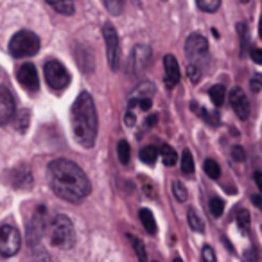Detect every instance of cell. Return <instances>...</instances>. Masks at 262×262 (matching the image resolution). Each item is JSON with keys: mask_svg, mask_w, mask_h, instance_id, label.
I'll return each instance as SVG.
<instances>
[{"mask_svg": "<svg viewBox=\"0 0 262 262\" xmlns=\"http://www.w3.org/2000/svg\"><path fill=\"white\" fill-rule=\"evenodd\" d=\"M51 243L52 246L61 248V250H70L76 243V232L74 225L67 215L59 214L52 219L51 225Z\"/></svg>", "mask_w": 262, "mask_h": 262, "instance_id": "cell-3", "label": "cell"}, {"mask_svg": "<svg viewBox=\"0 0 262 262\" xmlns=\"http://www.w3.org/2000/svg\"><path fill=\"white\" fill-rule=\"evenodd\" d=\"M244 262H257V251H255L253 248L244 251Z\"/></svg>", "mask_w": 262, "mask_h": 262, "instance_id": "cell-40", "label": "cell"}, {"mask_svg": "<svg viewBox=\"0 0 262 262\" xmlns=\"http://www.w3.org/2000/svg\"><path fill=\"white\" fill-rule=\"evenodd\" d=\"M16 115V102L11 90L0 84V126H8Z\"/></svg>", "mask_w": 262, "mask_h": 262, "instance_id": "cell-10", "label": "cell"}, {"mask_svg": "<svg viewBox=\"0 0 262 262\" xmlns=\"http://www.w3.org/2000/svg\"><path fill=\"white\" fill-rule=\"evenodd\" d=\"M201 69L198 65H192V63H189L187 65V76H189V79L192 81V83H200L201 79Z\"/></svg>", "mask_w": 262, "mask_h": 262, "instance_id": "cell-34", "label": "cell"}, {"mask_svg": "<svg viewBox=\"0 0 262 262\" xmlns=\"http://www.w3.org/2000/svg\"><path fill=\"white\" fill-rule=\"evenodd\" d=\"M230 104H232V110L239 119L246 120L250 117V102H248V97L243 92V88H233L230 92Z\"/></svg>", "mask_w": 262, "mask_h": 262, "instance_id": "cell-13", "label": "cell"}, {"mask_svg": "<svg viewBox=\"0 0 262 262\" xmlns=\"http://www.w3.org/2000/svg\"><path fill=\"white\" fill-rule=\"evenodd\" d=\"M235 219H237V225H239V228L241 230H244V228H248L250 226V214H248V210H244V208H241V210H237V214H235Z\"/></svg>", "mask_w": 262, "mask_h": 262, "instance_id": "cell-33", "label": "cell"}, {"mask_svg": "<svg viewBox=\"0 0 262 262\" xmlns=\"http://www.w3.org/2000/svg\"><path fill=\"white\" fill-rule=\"evenodd\" d=\"M49 185L58 198L70 203L83 201L90 194L92 185L88 176L77 164L67 158H58L49 164Z\"/></svg>", "mask_w": 262, "mask_h": 262, "instance_id": "cell-1", "label": "cell"}, {"mask_svg": "<svg viewBox=\"0 0 262 262\" xmlns=\"http://www.w3.org/2000/svg\"><path fill=\"white\" fill-rule=\"evenodd\" d=\"M258 36L262 40V16H260V22H258Z\"/></svg>", "mask_w": 262, "mask_h": 262, "instance_id": "cell-47", "label": "cell"}, {"mask_svg": "<svg viewBox=\"0 0 262 262\" xmlns=\"http://www.w3.org/2000/svg\"><path fill=\"white\" fill-rule=\"evenodd\" d=\"M151 47L149 45L139 43L129 54V61H127V70L129 74H140L151 61Z\"/></svg>", "mask_w": 262, "mask_h": 262, "instance_id": "cell-9", "label": "cell"}, {"mask_svg": "<svg viewBox=\"0 0 262 262\" xmlns=\"http://www.w3.org/2000/svg\"><path fill=\"white\" fill-rule=\"evenodd\" d=\"M29 122H31V113L29 110H20L18 113H16V131H20V133H26L27 127H29Z\"/></svg>", "mask_w": 262, "mask_h": 262, "instance_id": "cell-23", "label": "cell"}, {"mask_svg": "<svg viewBox=\"0 0 262 262\" xmlns=\"http://www.w3.org/2000/svg\"><path fill=\"white\" fill-rule=\"evenodd\" d=\"M172 194H174V198L180 201V203H185L187 201V189L180 180H174V182H172Z\"/></svg>", "mask_w": 262, "mask_h": 262, "instance_id": "cell-30", "label": "cell"}, {"mask_svg": "<svg viewBox=\"0 0 262 262\" xmlns=\"http://www.w3.org/2000/svg\"><path fill=\"white\" fill-rule=\"evenodd\" d=\"M250 88L253 92H258L262 88V74H253L250 79Z\"/></svg>", "mask_w": 262, "mask_h": 262, "instance_id": "cell-39", "label": "cell"}, {"mask_svg": "<svg viewBox=\"0 0 262 262\" xmlns=\"http://www.w3.org/2000/svg\"><path fill=\"white\" fill-rule=\"evenodd\" d=\"M155 94V86L151 83H142L139 84V86L135 88V92H133V95H131L129 99V106H133L135 102L142 101V99H151Z\"/></svg>", "mask_w": 262, "mask_h": 262, "instance_id": "cell-17", "label": "cell"}, {"mask_svg": "<svg viewBox=\"0 0 262 262\" xmlns=\"http://www.w3.org/2000/svg\"><path fill=\"white\" fill-rule=\"evenodd\" d=\"M43 72H45V81L51 88L54 90H63V88L69 86L70 83V74L69 70L65 69V65L56 59H49L43 67Z\"/></svg>", "mask_w": 262, "mask_h": 262, "instance_id": "cell-5", "label": "cell"}, {"mask_svg": "<svg viewBox=\"0 0 262 262\" xmlns=\"http://www.w3.org/2000/svg\"><path fill=\"white\" fill-rule=\"evenodd\" d=\"M22 246V235L11 225L0 226V257H13Z\"/></svg>", "mask_w": 262, "mask_h": 262, "instance_id": "cell-7", "label": "cell"}, {"mask_svg": "<svg viewBox=\"0 0 262 262\" xmlns=\"http://www.w3.org/2000/svg\"><path fill=\"white\" fill-rule=\"evenodd\" d=\"M102 38L106 43V56H108V65L113 72H117L120 63V47H119V34H117L115 27L110 22L102 26Z\"/></svg>", "mask_w": 262, "mask_h": 262, "instance_id": "cell-6", "label": "cell"}, {"mask_svg": "<svg viewBox=\"0 0 262 262\" xmlns=\"http://www.w3.org/2000/svg\"><path fill=\"white\" fill-rule=\"evenodd\" d=\"M117 157H119L120 164L122 165H127L129 164V158H131V149H129V144L126 140H120L117 144Z\"/></svg>", "mask_w": 262, "mask_h": 262, "instance_id": "cell-25", "label": "cell"}, {"mask_svg": "<svg viewBox=\"0 0 262 262\" xmlns=\"http://www.w3.org/2000/svg\"><path fill=\"white\" fill-rule=\"evenodd\" d=\"M251 201H253L255 207H258L262 210V198L258 196V194H255V196H251Z\"/></svg>", "mask_w": 262, "mask_h": 262, "instance_id": "cell-43", "label": "cell"}, {"mask_svg": "<svg viewBox=\"0 0 262 262\" xmlns=\"http://www.w3.org/2000/svg\"><path fill=\"white\" fill-rule=\"evenodd\" d=\"M187 221H189V226L192 228V232H196V233H203L205 232L203 217L198 214L196 208H189V212H187Z\"/></svg>", "mask_w": 262, "mask_h": 262, "instance_id": "cell-19", "label": "cell"}, {"mask_svg": "<svg viewBox=\"0 0 262 262\" xmlns=\"http://www.w3.org/2000/svg\"><path fill=\"white\" fill-rule=\"evenodd\" d=\"M40 51V38L33 31H18L9 41V54L13 58H29Z\"/></svg>", "mask_w": 262, "mask_h": 262, "instance_id": "cell-4", "label": "cell"}, {"mask_svg": "<svg viewBox=\"0 0 262 262\" xmlns=\"http://www.w3.org/2000/svg\"><path fill=\"white\" fill-rule=\"evenodd\" d=\"M139 157H140V160H142L144 164L155 165V160H157V157H158V147H155V146L142 147V149H140V153H139Z\"/></svg>", "mask_w": 262, "mask_h": 262, "instance_id": "cell-22", "label": "cell"}, {"mask_svg": "<svg viewBox=\"0 0 262 262\" xmlns=\"http://www.w3.org/2000/svg\"><path fill=\"white\" fill-rule=\"evenodd\" d=\"M201 262H217L214 250H212V246H208V244L203 246V250H201Z\"/></svg>", "mask_w": 262, "mask_h": 262, "instance_id": "cell-36", "label": "cell"}, {"mask_svg": "<svg viewBox=\"0 0 262 262\" xmlns=\"http://www.w3.org/2000/svg\"><path fill=\"white\" fill-rule=\"evenodd\" d=\"M160 157H162V162H164L167 167H171V165H174L176 162H178V155H176V151L172 149L169 144H162L160 146Z\"/></svg>", "mask_w": 262, "mask_h": 262, "instance_id": "cell-21", "label": "cell"}, {"mask_svg": "<svg viewBox=\"0 0 262 262\" xmlns=\"http://www.w3.org/2000/svg\"><path fill=\"white\" fill-rule=\"evenodd\" d=\"M126 126H135V122H137V119H135V113H131V112H127L126 113Z\"/></svg>", "mask_w": 262, "mask_h": 262, "instance_id": "cell-42", "label": "cell"}, {"mask_svg": "<svg viewBox=\"0 0 262 262\" xmlns=\"http://www.w3.org/2000/svg\"><path fill=\"white\" fill-rule=\"evenodd\" d=\"M129 241H131V246H133V250H135L137 257H139L140 262H147V253H146V246H144V243L139 239V237L135 235H129Z\"/></svg>", "mask_w": 262, "mask_h": 262, "instance_id": "cell-26", "label": "cell"}, {"mask_svg": "<svg viewBox=\"0 0 262 262\" xmlns=\"http://www.w3.org/2000/svg\"><path fill=\"white\" fill-rule=\"evenodd\" d=\"M157 124V115H149V119H147L146 126H155Z\"/></svg>", "mask_w": 262, "mask_h": 262, "instance_id": "cell-45", "label": "cell"}, {"mask_svg": "<svg viewBox=\"0 0 262 262\" xmlns=\"http://www.w3.org/2000/svg\"><path fill=\"white\" fill-rule=\"evenodd\" d=\"M251 59L258 65H262V49H253L251 51Z\"/></svg>", "mask_w": 262, "mask_h": 262, "instance_id": "cell-41", "label": "cell"}, {"mask_svg": "<svg viewBox=\"0 0 262 262\" xmlns=\"http://www.w3.org/2000/svg\"><path fill=\"white\" fill-rule=\"evenodd\" d=\"M232 158L235 162H244V160H246V153H244L243 146H233L232 147Z\"/></svg>", "mask_w": 262, "mask_h": 262, "instance_id": "cell-38", "label": "cell"}, {"mask_svg": "<svg viewBox=\"0 0 262 262\" xmlns=\"http://www.w3.org/2000/svg\"><path fill=\"white\" fill-rule=\"evenodd\" d=\"M16 79L22 84L24 88L31 92H36L38 86H40V81H38V74L36 69H34L33 63H24L18 70H16Z\"/></svg>", "mask_w": 262, "mask_h": 262, "instance_id": "cell-12", "label": "cell"}, {"mask_svg": "<svg viewBox=\"0 0 262 262\" xmlns=\"http://www.w3.org/2000/svg\"><path fill=\"white\" fill-rule=\"evenodd\" d=\"M74 56H76L77 59V65H79V69L83 70L84 74H92L95 69V56L94 52H92V49L84 47V45H76V49H74Z\"/></svg>", "mask_w": 262, "mask_h": 262, "instance_id": "cell-14", "label": "cell"}, {"mask_svg": "<svg viewBox=\"0 0 262 262\" xmlns=\"http://www.w3.org/2000/svg\"><path fill=\"white\" fill-rule=\"evenodd\" d=\"M164 2H167V0H164Z\"/></svg>", "mask_w": 262, "mask_h": 262, "instance_id": "cell-50", "label": "cell"}, {"mask_svg": "<svg viewBox=\"0 0 262 262\" xmlns=\"http://www.w3.org/2000/svg\"><path fill=\"white\" fill-rule=\"evenodd\" d=\"M102 4H104V8L108 9L110 15H113V16L122 15V11H124V0H102Z\"/></svg>", "mask_w": 262, "mask_h": 262, "instance_id": "cell-27", "label": "cell"}, {"mask_svg": "<svg viewBox=\"0 0 262 262\" xmlns=\"http://www.w3.org/2000/svg\"><path fill=\"white\" fill-rule=\"evenodd\" d=\"M255 183H257V187L262 192V172H255Z\"/></svg>", "mask_w": 262, "mask_h": 262, "instance_id": "cell-44", "label": "cell"}, {"mask_svg": "<svg viewBox=\"0 0 262 262\" xmlns=\"http://www.w3.org/2000/svg\"><path fill=\"white\" fill-rule=\"evenodd\" d=\"M140 221H142L147 233H151V235L157 233V221H155V215L149 208H142V210H140Z\"/></svg>", "mask_w": 262, "mask_h": 262, "instance_id": "cell-20", "label": "cell"}, {"mask_svg": "<svg viewBox=\"0 0 262 262\" xmlns=\"http://www.w3.org/2000/svg\"><path fill=\"white\" fill-rule=\"evenodd\" d=\"M33 257H34V262H51V257L45 250L41 248H33Z\"/></svg>", "mask_w": 262, "mask_h": 262, "instance_id": "cell-37", "label": "cell"}, {"mask_svg": "<svg viewBox=\"0 0 262 262\" xmlns=\"http://www.w3.org/2000/svg\"><path fill=\"white\" fill-rule=\"evenodd\" d=\"M223 243L226 244V250H228V251H232V253L235 251V250H233V246H232V243H230V241L226 239V237H223Z\"/></svg>", "mask_w": 262, "mask_h": 262, "instance_id": "cell-46", "label": "cell"}, {"mask_svg": "<svg viewBox=\"0 0 262 262\" xmlns=\"http://www.w3.org/2000/svg\"><path fill=\"white\" fill-rule=\"evenodd\" d=\"M172 262H183V260H182V258H180V257H176V258H174V260H172Z\"/></svg>", "mask_w": 262, "mask_h": 262, "instance_id": "cell-48", "label": "cell"}, {"mask_svg": "<svg viewBox=\"0 0 262 262\" xmlns=\"http://www.w3.org/2000/svg\"><path fill=\"white\" fill-rule=\"evenodd\" d=\"M11 183H13V187H16V189L26 190L33 185V174H31V171L26 167V165H20V167H16L15 171H13Z\"/></svg>", "mask_w": 262, "mask_h": 262, "instance_id": "cell-16", "label": "cell"}, {"mask_svg": "<svg viewBox=\"0 0 262 262\" xmlns=\"http://www.w3.org/2000/svg\"><path fill=\"white\" fill-rule=\"evenodd\" d=\"M241 2H243V4H248V2H250V0H241Z\"/></svg>", "mask_w": 262, "mask_h": 262, "instance_id": "cell-49", "label": "cell"}, {"mask_svg": "<svg viewBox=\"0 0 262 262\" xmlns=\"http://www.w3.org/2000/svg\"><path fill=\"white\" fill-rule=\"evenodd\" d=\"M208 95H210V101L214 102L215 106H221L223 102H225L226 90H225V86H223V84H215V86H212V88H210Z\"/></svg>", "mask_w": 262, "mask_h": 262, "instance_id": "cell-24", "label": "cell"}, {"mask_svg": "<svg viewBox=\"0 0 262 262\" xmlns=\"http://www.w3.org/2000/svg\"><path fill=\"white\" fill-rule=\"evenodd\" d=\"M45 2H47V4L51 6L56 13H59V15H65V16L74 15V9H76V6H74V0H45Z\"/></svg>", "mask_w": 262, "mask_h": 262, "instance_id": "cell-18", "label": "cell"}, {"mask_svg": "<svg viewBox=\"0 0 262 262\" xmlns=\"http://www.w3.org/2000/svg\"><path fill=\"white\" fill-rule=\"evenodd\" d=\"M246 26L244 24H237V33H239V38H241V47H243V51H241V54H244V51H246L248 47V33H246Z\"/></svg>", "mask_w": 262, "mask_h": 262, "instance_id": "cell-35", "label": "cell"}, {"mask_svg": "<svg viewBox=\"0 0 262 262\" xmlns=\"http://www.w3.org/2000/svg\"><path fill=\"white\" fill-rule=\"evenodd\" d=\"M43 207L38 208L36 214L31 217V221L27 223V243H29L31 248H36L38 243L41 241L43 237V232H45V221H43Z\"/></svg>", "mask_w": 262, "mask_h": 262, "instance_id": "cell-11", "label": "cell"}, {"mask_svg": "<svg viewBox=\"0 0 262 262\" xmlns=\"http://www.w3.org/2000/svg\"><path fill=\"white\" fill-rule=\"evenodd\" d=\"M97 126L99 120L95 102L88 92H83L77 95L72 106V131L76 142L84 149L94 147L97 139Z\"/></svg>", "mask_w": 262, "mask_h": 262, "instance_id": "cell-2", "label": "cell"}, {"mask_svg": "<svg viewBox=\"0 0 262 262\" xmlns=\"http://www.w3.org/2000/svg\"><path fill=\"white\" fill-rule=\"evenodd\" d=\"M205 172L208 174V178L217 180L219 174H221V169H219L217 162L212 160V158H208V160H205Z\"/></svg>", "mask_w": 262, "mask_h": 262, "instance_id": "cell-31", "label": "cell"}, {"mask_svg": "<svg viewBox=\"0 0 262 262\" xmlns=\"http://www.w3.org/2000/svg\"><path fill=\"white\" fill-rule=\"evenodd\" d=\"M164 69H165V84H167V88H174L180 83V65L174 56L171 54L165 56Z\"/></svg>", "mask_w": 262, "mask_h": 262, "instance_id": "cell-15", "label": "cell"}, {"mask_svg": "<svg viewBox=\"0 0 262 262\" xmlns=\"http://www.w3.org/2000/svg\"><path fill=\"white\" fill-rule=\"evenodd\" d=\"M198 8L205 13H215L221 6V0H196Z\"/></svg>", "mask_w": 262, "mask_h": 262, "instance_id": "cell-28", "label": "cell"}, {"mask_svg": "<svg viewBox=\"0 0 262 262\" xmlns=\"http://www.w3.org/2000/svg\"><path fill=\"white\" fill-rule=\"evenodd\" d=\"M182 171L185 174H192L194 172V160H192V153L189 149H185L182 153Z\"/></svg>", "mask_w": 262, "mask_h": 262, "instance_id": "cell-29", "label": "cell"}, {"mask_svg": "<svg viewBox=\"0 0 262 262\" xmlns=\"http://www.w3.org/2000/svg\"><path fill=\"white\" fill-rule=\"evenodd\" d=\"M210 212L214 217H221L225 212V201L221 198H212L210 200Z\"/></svg>", "mask_w": 262, "mask_h": 262, "instance_id": "cell-32", "label": "cell"}, {"mask_svg": "<svg viewBox=\"0 0 262 262\" xmlns=\"http://www.w3.org/2000/svg\"><path fill=\"white\" fill-rule=\"evenodd\" d=\"M185 56L189 63L198 65L201 69V61L208 56V41L201 34H190L185 41Z\"/></svg>", "mask_w": 262, "mask_h": 262, "instance_id": "cell-8", "label": "cell"}]
</instances>
